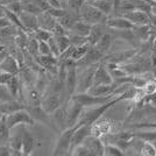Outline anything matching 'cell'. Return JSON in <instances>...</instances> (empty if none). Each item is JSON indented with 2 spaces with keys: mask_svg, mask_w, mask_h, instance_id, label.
Masks as SVG:
<instances>
[{
  "mask_svg": "<svg viewBox=\"0 0 156 156\" xmlns=\"http://www.w3.org/2000/svg\"><path fill=\"white\" fill-rule=\"evenodd\" d=\"M126 100V96L124 93L119 94L115 98H113L112 100L105 103V104L98 105L96 107H86L83 110L80 118L78 120L77 126H82V125H92L93 122H96L97 120H99L100 118H103L105 113L110 110L112 106H114L115 104H118L119 101Z\"/></svg>",
  "mask_w": 156,
  "mask_h": 156,
  "instance_id": "obj_1",
  "label": "cell"
},
{
  "mask_svg": "<svg viewBox=\"0 0 156 156\" xmlns=\"http://www.w3.org/2000/svg\"><path fill=\"white\" fill-rule=\"evenodd\" d=\"M77 128V125L73 127H68L64 130L61 132L58 139L56 141V144L52 149L51 155L59 156V155H70V147H71V140L73 132Z\"/></svg>",
  "mask_w": 156,
  "mask_h": 156,
  "instance_id": "obj_2",
  "label": "cell"
},
{
  "mask_svg": "<svg viewBox=\"0 0 156 156\" xmlns=\"http://www.w3.org/2000/svg\"><path fill=\"white\" fill-rule=\"evenodd\" d=\"M115 97H117L115 94H108V96L99 97V96L90 94L89 92H77V93L72 94L70 99L77 101L78 104H80L84 108H86V107H93V106L105 104V103L110 101V100H112L113 98Z\"/></svg>",
  "mask_w": 156,
  "mask_h": 156,
  "instance_id": "obj_3",
  "label": "cell"
},
{
  "mask_svg": "<svg viewBox=\"0 0 156 156\" xmlns=\"http://www.w3.org/2000/svg\"><path fill=\"white\" fill-rule=\"evenodd\" d=\"M79 18L86 21L90 25H97V23H103L107 16L105 15L101 11H99L97 7H94L92 4H85L84 6L79 11Z\"/></svg>",
  "mask_w": 156,
  "mask_h": 156,
  "instance_id": "obj_4",
  "label": "cell"
},
{
  "mask_svg": "<svg viewBox=\"0 0 156 156\" xmlns=\"http://www.w3.org/2000/svg\"><path fill=\"white\" fill-rule=\"evenodd\" d=\"M5 120H6L8 127L12 129L16 126L20 125H26V126H33L35 125V120L33 119V117L30 115V113L23 108V110H19L16 112H13L11 114H7L5 115Z\"/></svg>",
  "mask_w": 156,
  "mask_h": 156,
  "instance_id": "obj_5",
  "label": "cell"
},
{
  "mask_svg": "<svg viewBox=\"0 0 156 156\" xmlns=\"http://www.w3.org/2000/svg\"><path fill=\"white\" fill-rule=\"evenodd\" d=\"M104 137L107 139V142L117 144L122 150H126L129 147L133 140L135 139V132L132 130H125V132H117V133H110Z\"/></svg>",
  "mask_w": 156,
  "mask_h": 156,
  "instance_id": "obj_6",
  "label": "cell"
},
{
  "mask_svg": "<svg viewBox=\"0 0 156 156\" xmlns=\"http://www.w3.org/2000/svg\"><path fill=\"white\" fill-rule=\"evenodd\" d=\"M99 63H100V62H99ZM99 63L85 68L84 71L82 72L80 75H78V84H77L78 92H87L89 89L93 85L94 72L97 70V66Z\"/></svg>",
  "mask_w": 156,
  "mask_h": 156,
  "instance_id": "obj_7",
  "label": "cell"
},
{
  "mask_svg": "<svg viewBox=\"0 0 156 156\" xmlns=\"http://www.w3.org/2000/svg\"><path fill=\"white\" fill-rule=\"evenodd\" d=\"M26 110L30 113V115L36 122L47 125L50 128H55L52 125V118L50 117L49 113H47L46 111L42 108L41 105H28L26 106Z\"/></svg>",
  "mask_w": 156,
  "mask_h": 156,
  "instance_id": "obj_8",
  "label": "cell"
},
{
  "mask_svg": "<svg viewBox=\"0 0 156 156\" xmlns=\"http://www.w3.org/2000/svg\"><path fill=\"white\" fill-rule=\"evenodd\" d=\"M106 55H104L103 52L100 51L96 46H91V48L89 49L87 54L85 55L80 61L76 62L77 66H82V68H87L90 65L97 64L99 62H101Z\"/></svg>",
  "mask_w": 156,
  "mask_h": 156,
  "instance_id": "obj_9",
  "label": "cell"
},
{
  "mask_svg": "<svg viewBox=\"0 0 156 156\" xmlns=\"http://www.w3.org/2000/svg\"><path fill=\"white\" fill-rule=\"evenodd\" d=\"M61 105H62V97H61V93L58 92L52 91L51 93L47 94L41 99L42 108L49 114L54 113L58 107H61Z\"/></svg>",
  "mask_w": 156,
  "mask_h": 156,
  "instance_id": "obj_10",
  "label": "cell"
},
{
  "mask_svg": "<svg viewBox=\"0 0 156 156\" xmlns=\"http://www.w3.org/2000/svg\"><path fill=\"white\" fill-rule=\"evenodd\" d=\"M105 26L111 29H115V30H129V29H135V25L126 19L125 16L120 15V16H112L108 18L105 21Z\"/></svg>",
  "mask_w": 156,
  "mask_h": 156,
  "instance_id": "obj_11",
  "label": "cell"
},
{
  "mask_svg": "<svg viewBox=\"0 0 156 156\" xmlns=\"http://www.w3.org/2000/svg\"><path fill=\"white\" fill-rule=\"evenodd\" d=\"M122 16L132 21L135 26H148L151 23L150 13H147L141 9H134V11L127 12V13L122 14Z\"/></svg>",
  "mask_w": 156,
  "mask_h": 156,
  "instance_id": "obj_12",
  "label": "cell"
},
{
  "mask_svg": "<svg viewBox=\"0 0 156 156\" xmlns=\"http://www.w3.org/2000/svg\"><path fill=\"white\" fill-rule=\"evenodd\" d=\"M113 129V122L107 119H99L96 122L91 125V135L97 137H103L107 134L112 133Z\"/></svg>",
  "mask_w": 156,
  "mask_h": 156,
  "instance_id": "obj_13",
  "label": "cell"
},
{
  "mask_svg": "<svg viewBox=\"0 0 156 156\" xmlns=\"http://www.w3.org/2000/svg\"><path fill=\"white\" fill-rule=\"evenodd\" d=\"M103 84H113V77H112V75L108 71V69L106 66V63L101 61L98 64L97 70L94 72L93 85H103Z\"/></svg>",
  "mask_w": 156,
  "mask_h": 156,
  "instance_id": "obj_14",
  "label": "cell"
},
{
  "mask_svg": "<svg viewBox=\"0 0 156 156\" xmlns=\"http://www.w3.org/2000/svg\"><path fill=\"white\" fill-rule=\"evenodd\" d=\"M91 135V125H82V126H77L76 130L73 132L71 140V147H70V155L71 151L77 146L84 143V141L86 140V137Z\"/></svg>",
  "mask_w": 156,
  "mask_h": 156,
  "instance_id": "obj_15",
  "label": "cell"
},
{
  "mask_svg": "<svg viewBox=\"0 0 156 156\" xmlns=\"http://www.w3.org/2000/svg\"><path fill=\"white\" fill-rule=\"evenodd\" d=\"M68 103L62 104L54 113H51L52 122L58 127V129L62 132L65 128H68Z\"/></svg>",
  "mask_w": 156,
  "mask_h": 156,
  "instance_id": "obj_16",
  "label": "cell"
},
{
  "mask_svg": "<svg viewBox=\"0 0 156 156\" xmlns=\"http://www.w3.org/2000/svg\"><path fill=\"white\" fill-rule=\"evenodd\" d=\"M84 144L90 149L91 156H104L105 155V142L101 137L90 135L86 137Z\"/></svg>",
  "mask_w": 156,
  "mask_h": 156,
  "instance_id": "obj_17",
  "label": "cell"
},
{
  "mask_svg": "<svg viewBox=\"0 0 156 156\" xmlns=\"http://www.w3.org/2000/svg\"><path fill=\"white\" fill-rule=\"evenodd\" d=\"M0 70L1 71L9 72L12 75H19L20 73V63L15 56L6 55L5 58L0 62Z\"/></svg>",
  "mask_w": 156,
  "mask_h": 156,
  "instance_id": "obj_18",
  "label": "cell"
},
{
  "mask_svg": "<svg viewBox=\"0 0 156 156\" xmlns=\"http://www.w3.org/2000/svg\"><path fill=\"white\" fill-rule=\"evenodd\" d=\"M39 146V141L33 136L32 134L27 129H23L22 132V155L29 156L32 155L35 147Z\"/></svg>",
  "mask_w": 156,
  "mask_h": 156,
  "instance_id": "obj_19",
  "label": "cell"
},
{
  "mask_svg": "<svg viewBox=\"0 0 156 156\" xmlns=\"http://www.w3.org/2000/svg\"><path fill=\"white\" fill-rule=\"evenodd\" d=\"M70 103L71 106L70 107L68 106V127H73L77 125L84 107L72 99H70Z\"/></svg>",
  "mask_w": 156,
  "mask_h": 156,
  "instance_id": "obj_20",
  "label": "cell"
},
{
  "mask_svg": "<svg viewBox=\"0 0 156 156\" xmlns=\"http://www.w3.org/2000/svg\"><path fill=\"white\" fill-rule=\"evenodd\" d=\"M20 19L23 25L25 30L28 33H33L39 28V20H37V15L28 12H22L20 14Z\"/></svg>",
  "mask_w": 156,
  "mask_h": 156,
  "instance_id": "obj_21",
  "label": "cell"
},
{
  "mask_svg": "<svg viewBox=\"0 0 156 156\" xmlns=\"http://www.w3.org/2000/svg\"><path fill=\"white\" fill-rule=\"evenodd\" d=\"M23 108H26V103L14 100V99L0 103V114H2V115H7V114H11L13 112L23 110Z\"/></svg>",
  "mask_w": 156,
  "mask_h": 156,
  "instance_id": "obj_22",
  "label": "cell"
},
{
  "mask_svg": "<svg viewBox=\"0 0 156 156\" xmlns=\"http://www.w3.org/2000/svg\"><path fill=\"white\" fill-rule=\"evenodd\" d=\"M117 86L114 84H103V85H93L89 89V93L93 96H108V94H114Z\"/></svg>",
  "mask_w": 156,
  "mask_h": 156,
  "instance_id": "obj_23",
  "label": "cell"
},
{
  "mask_svg": "<svg viewBox=\"0 0 156 156\" xmlns=\"http://www.w3.org/2000/svg\"><path fill=\"white\" fill-rule=\"evenodd\" d=\"M105 27L101 25V23H97V25H92L91 30L87 35V42L91 44V46H96L98 43V41L103 37L105 33Z\"/></svg>",
  "mask_w": 156,
  "mask_h": 156,
  "instance_id": "obj_24",
  "label": "cell"
},
{
  "mask_svg": "<svg viewBox=\"0 0 156 156\" xmlns=\"http://www.w3.org/2000/svg\"><path fill=\"white\" fill-rule=\"evenodd\" d=\"M37 20H39V27L40 28H44L48 30H52L54 26L56 25L57 19L51 15L49 12H42L37 15Z\"/></svg>",
  "mask_w": 156,
  "mask_h": 156,
  "instance_id": "obj_25",
  "label": "cell"
},
{
  "mask_svg": "<svg viewBox=\"0 0 156 156\" xmlns=\"http://www.w3.org/2000/svg\"><path fill=\"white\" fill-rule=\"evenodd\" d=\"M91 27L92 25L90 23H87L86 21L84 20L79 19L72 26V28L69 30V32L71 33V34H75V35H78V36H83V37H87V35H89V33L91 30Z\"/></svg>",
  "mask_w": 156,
  "mask_h": 156,
  "instance_id": "obj_26",
  "label": "cell"
},
{
  "mask_svg": "<svg viewBox=\"0 0 156 156\" xmlns=\"http://www.w3.org/2000/svg\"><path fill=\"white\" fill-rule=\"evenodd\" d=\"M89 4H92L94 7H97L106 16H108L111 13L114 12V1L113 0H94Z\"/></svg>",
  "mask_w": 156,
  "mask_h": 156,
  "instance_id": "obj_27",
  "label": "cell"
},
{
  "mask_svg": "<svg viewBox=\"0 0 156 156\" xmlns=\"http://www.w3.org/2000/svg\"><path fill=\"white\" fill-rule=\"evenodd\" d=\"M28 42H29L28 32H26L25 29L19 28L18 32L15 33V35H14V44H15V47L20 48L21 50H26Z\"/></svg>",
  "mask_w": 156,
  "mask_h": 156,
  "instance_id": "obj_28",
  "label": "cell"
},
{
  "mask_svg": "<svg viewBox=\"0 0 156 156\" xmlns=\"http://www.w3.org/2000/svg\"><path fill=\"white\" fill-rule=\"evenodd\" d=\"M113 39H114V36H113L111 33H105L104 35H103V37L98 41V43L96 44V47H97L98 49L103 52L104 55H106V54L108 52V49L111 48V44H112V42H113Z\"/></svg>",
  "mask_w": 156,
  "mask_h": 156,
  "instance_id": "obj_29",
  "label": "cell"
},
{
  "mask_svg": "<svg viewBox=\"0 0 156 156\" xmlns=\"http://www.w3.org/2000/svg\"><path fill=\"white\" fill-rule=\"evenodd\" d=\"M90 48H91V44H90L89 42H84V43H82V44L76 46L75 49H73V52H72L71 59H73L75 62L80 61V59L83 58L85 55L87 54Z\"/></svg>",
  "mask_w": 156,
  "mask_h": 156,
  "instance_id": "obj_30",
  "label": "cell"
},
{
  "mask_svg": "<svg viewBox=\"0 0 156 156\" xmlns=\"http://www.w3.org/2000/svg\"><path fill=\"white\" fill-rule=\"evenodd\" d=\"M9 130H11V128L8 127L6 120H5V115H2L1 120H0V143L1 144L9 143V140H11Z\"/></svg>",
  "mask_w": 156,
  "mask_h": 156,
  "instance_id": "obj_31",
  "label": "cell"
},
{
  "mask_svg": "<svg viewBox=\"0 0 156 156\" xmlns=\"http://www.w3.org/2000/svg\"><path fill=\"white\" fill-rule=\"evenodd\" d=\"M7 89L11 92V94L13 96V98L19 96L20 91H21V86H20V79L18 77V75H14L13 77L9 79V82L7 83Z\"/></svg>",
  "mask_w": 156,
  "mask_h": 156,
  "instance_id": "obj_32",
  "label": "cell"
},
{
  "mask_svg": "<svg viewBox=\"0 0 156 156\" xmlns=\"http://www.w3.org/2000/svg\"><path fill=\"white\" fill-rule=\"evenodd\" d=\"M2 8H4L5 16L9 20V22H11L13 26L18 27V28H21V29H25V28H23V25H22V22H21V19H20V15L15 14L14 12H12V11H9V9L5 6H2Z\"/></svg>",
  "mask_w": 156,
  "mask_h": 156,
  "instance_id": "obj_33",
  "label": "cell"
},
{
  "mask_svg": "<svg viewBox=\"0 0 156 156\" xmlns=\"http://www.w3.org/2000/svg\"><path fill=\"white\" fill-rule=\"evenodd\" d=\"M32 36L34 39H36L37 41H49L50 37H52V32L51 30H48L44 28H37L36 30H34L32 33Z\"/></svg>",
  "mask_w": 156,
  "mask_h": 156,
  "instance_id": "obj_34",
  "label": "cell"
},
{
  "mask_svg": "<svg viewBox=\"0 0 156 156\" xmlns=\"http://www.w3.org/2000/svg\"><path fill=\"white\" fill-rule=\"evenodd\" d=\"M124 151L120 147L113 143L105 142V155L106 156H122Z\"/></svg>",
  "mask_w": 156,
  "mask_h": 156,
  "instance_id": "obj_35",
  "label": "cell"
},
{
  "mask_svg": "<svg viewBox=\"0 0 156 156\" xmlns=\"http://www.w3.org/2000/svg\"><path fill=\"white\" fill-rule=\"evenodd\" d=\"M56 39V42L58 44L59 51L63 52L65 49H68L69 47L71 46V39H70V35H63V36H54Z\"/></svg>",
  "mask_w": 156,
  "mask_h": 156,
  "instance_id": "obj_36",
  "label": "cell"
},
{
  "mask_svg": "<svg viewBox=\"0 0 156 156\" xmlns=\"http://www.w3.org/2000/svg\"><path fill=\"white\" fill-rule=\"evenodd\" d=\"M27 49H28L29 55L32 56L33 58H35V57L39 55V41H37L36 39H34V37L32 36V40L29 39Z\"/></svg>",
  "mask_w": 156,
  "mask_h": 156,
  "instance_id": "obj_37",
  "label": "cell"
},
{
  "mask_svg": "<svg viewBox=\"0 0 156 156\" xmlns=\"http://www.w3.org/2000/svg\"><path fill=\"white\" fill-rule=\"evenodd\" d=\"M141 155L143 156H156V148L153 142L144 141L143 147L141 149Z\"/></svg>",
  "mask_w": 156,
  "mask_h": 156,
  "instance_id": "obj_38",
  "label": "cell"
},
{
  "mask_svg": "<svg viewBox=\"0 0 156 156\" xmlns=\"http://www.w3.org/2000/svg\"><path fill=\"white\" fill-rule=\"evenodd\" d=\"M71 155H73V156H91V151H90V149L85 146L84 143H82V144L77 146L75 149L72 150Z\"/></svg>",
  "mask_w": 156,
  "mask_h": 156,
  "instance_id": "obj_39",
  "label": "cell"
},
{
  "mask_svg": "<svg viewBox=\"0 0 156 156\" xmlns=\"http://www.w3.org/2000/svg\"><path fill=\"white\" fill-rule=\"evenodd\" d=\"M142 90L144 91L146 94H153L156 92V78H151L148 79L146 82L144 86L142 87Z\"/></svg>",
  "mask_w": 156,
  "mask_h": 156,
  "instance_id": "obj_40",
  "label": "cell"
},
{
  "mask_svg": "<svg viewBox=\"0 0 156 156\" xmlns=\"http://www.w3.org/2000/svg\"><path fill=\"white\" fill-rule=\"evenodd\" d=\"M86 1L87 0H68V4H69V7L71 8L72 11L79 15V11L86 4Z\"/></svg>",
  "mask_w": 156,
  "mask_h": 156,
  "instance_id": "obj_41",
  "label": "cell"
},
{
  "mask_svg": "<svg viewBox=\"0 0 156 156\" xmlns=\"http://www.w3.org/2000/svg\"><path fill=\"white\" fill-rule=\"evenodd\" d=\"M13 96L11 94V92L8 91L6 85H0V103L2 101H8L12 100Z\"/></svg>",
  "mask_w": 156,
  "mask_h": 156,
  "instance_id": "obj_42",
  "label": "cell"
},
{
  "mask_svg": "<svg viewBox=\"0 0 156 156\" xmlns=\"http://www.w3.org/2000/svg\"><path fill=\"white\" fill-rule=\"evenodd\" d=\"M51 32H52V35H54V36H63V35H69V30L62 26L58 21H57V22H56V25L54 26V28H52Z\"/></svg>",
  "mask_w": 156,
  "mask_h": 156,
  "instance_id": "obj_43",
  "label": "cell"
},
{
  "mask_svg": "<svg viewBox=\"0 0 156 156\" xmlns=\"http://www.w3.org/2000/svg\"><path fill=\"white\" fill-rule=\"evenodd\" d=\"M39 55H52L48 41H39Z\"/></svg>",
  "mask_w": 156,
  "mask_h": 156,
  "instance_id": "obj_44",
  "label": "cell"
},
{
  "mask_svg": "<svg viewBox=\"0 0 156 156\" xmlns=\"http://www.w3.org/2000/svg\"><path fill=\"white\" fill-rule=\"evenodd\" d=\"M135 129H156V122H139L130 126Z\"/></svg>",
  "mask_w": 156,
  "mask_h": 156,
  "instance_id": "obj_45",
  "label": "cell"
},
{
  "mask_svg": "<svg viewBox=\"0 0 156 156\" xmlns=\"http://www.w3.org/2000/svg\"><path fill=\"white\" fill-rule=\"evenodd\" d=\"M5 7H7L9 11H12V12H14L18 15H20L23 12V9H22V1H15V2H12V4H9V5H7Z\"/></svg>",
  "mask_w": 156,
  "mask_h": 156,
  "instance_id": "obj_46",
  "label": "cell"
},
{
  "mask_svg": "<svg viewBox=\"0 0 156 156\" xmlns=\"http://www.w3.org/2000/svg\"><path fill=\"white\" fill-rule=\"evenodd\" d=\"M48 43H49V46H50V49H51L52 55H54V56H56V57H58L59 55H61V51H59V48H58L57 42H56V39L52 36V37H50V39H49Z\"/></svg>",
  "mask_w": 156,
  "mask_h": 156,
  "instance_id": "obj_47",
  "label": "cell"
},
{
  "mask_svg": "<svg viewBox=\"0 0 156 156\" xmlns=\"http://www.w3.org/2000/svg\"><path fill=\"white\" fill-rule=\"evenodd\" d=\"M151 105L156 108V92L153 94H146L143 98V105Z\"/></svg>",
  "mask_w": 156,
  "mask_h": 156,
  "instance_id": "obj_48",
  "label": "cell"
},
{
  "mask_svg": "<svg viewBox=\"0 0 156 156\" xmlns=\"http://www.w3.org/2000/svg\"><path fill=\"white\" fill-rule=\"evenodd\" d=\"M14 75L9 73L6 71H1L0 72V85H7V83L9 82V79L13 77Z\"/></svg>",
  "mask_w": 156,
  "mask_h": 156,
  "instance_id": "obj_49",
  "label": "cell"
},
{
  "mask_svg": "<svg viewBox=\"0 0 156 156\" xmlns=\"http://www.w3.org/2000/svg\"><path fill=\"white\" fill-rule=\"evenodd\" d=\"M0 156H11V148L8 144H0Z\"/></svg>",
  "mask_w": 156,
  "mask_h": 156,
  "instance_id": "obj_50",
  "label": "cell"
},
{
  "mask_svg": "<svg viewBox=\"0 0 156 156\" xmlns=\"http://www.w3.org/2000/svg\"><path fill=\"white\" fill-rule=\"evenodd\" d=\"M12 23L9 22V20L7 19L6 16H2V18H0V28H4V27H7V26H11Z\"/></svg>",
  "mask_w": 156,
  "mask_h": 156,
  "instance_id": "obj_51",
  "label": "cell"
},
{
  "mask_svg": "<svg viewBox=\"0 0 156 156\" xmlns=\"http://www.w3.org/2000/svg\"><path fill=\"white\" fill-rule=\"evenodd\" d=\"M148 4L150 5V8H151V14L156 16V0H146Z\"/></svg>",
  "mask_w": 156,
  "mask_h": 156,
  "instance_id": "obj_52",
  "label": "cell"
},
{
  "mask_svg": "<svg viewBox=\"0 0 156 156\" xmlns=\"http://www.w3.org/2000/svg\"><path fill=\"white\" fill-rule=\"evenodd\" d=\"M15 1H22V0H0V6H7Z\"/></svg>",
  "mask_w": 156,
  "mask_h": 156,
  "instance_id": "obj_53",
  "label": "cell"
},
{
  "mask_svg": "<svg viewBox=\"0 0 156 156\" xmlns=\"http://www.w3.org/2000/svg\"><path fill=\"white\" fill-rule=\"evenodd\" d=\"M48 1H49V4H50L52 7H61L59 0H48Z\"/></svg>",
  "mask_w": 156,
  "mask_h": 156,
  "instance_id": "obj_54",
  "label": "cell"
},
{
  "mask_svg": "<svg viewBox=\"0 0 156 156\" xmlns=\"http://www.w3.org/2000/svg\"><path fill=\"white\" fill-rule=\"evenodd\" d=\"M2 16H5V13H4V8H2V6H0V18H2Z\"/></svg>",
  "mask_w": 156,
  "mask_h": 156,
  "instance_id": "obj_55",
  "label": "cell"
},
{
  "mask_svg": "<svg viewBox=\"0 0 156 156\" xmlns=\"http://www.w3.org/2000/svg\"><path fill=\"white\" fill-rule=\"evenodd\" d=\"M153 143H154V146H155V148H156V140H155V141H154Z\"/></svg>",
  "mask_w": 156,
  "mask_h": 156,
  "instance_id": "obj_56",
  "label": "cell"
},
{
  "mask_svg": "<svg viewBox=\"0 0 156 156\" xmlns=\"http://www.w3.org/2000/svg\"><path fill=\"white\" fill-rule=\"evenodd\" d=\"M87 1H89V2H91V1H94V0H87Z\"/></svg>",
  "mask_w": 156,
  "mask_h": 156,
  "instance_id": "obj_57",
  "label": "cell"
},
{
  "mask_svg": "<svg viewBox=\"0 0 156 156\" xmlns=\"http://www.w3.org/2000/svg\"><path fill=\"white\" fill-rule=\"evenodd\" d=\"M155 50H156V47H155Z\"/></svg>",
  "mask_w": 156,
  "mask_h": 156,
  "instance_id": "obj_58",
  "label": "cell"
}]
</instances>
